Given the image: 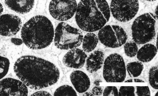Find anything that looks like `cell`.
<instances>
[{
	"label": "cell",
	"mask_w": 158,
	"mask_h": 96,
	"mask_svg": "<svg viewBox=\"0 0 158 96\" xmlns=\"http://www.w3.org/2000/svg\"><path fill=\"white\" fill-rule=\"evenodd\" d=\"M15 74L25 85L35 90L46 88L56 84L60 72L56 65L41 58L22 56L15 62Z\"/></svg>",
	"instance_id": "obj_1"
},
{
	"label": "cell",
	"mask_w": 158,
	"mask_h": 96,
	"mask_svg": "<svg viewBox=\"0 0 158 96\" xmlns=\"http://www.w3.org/2000/svg\"><path fill=\"white\" fill-rule=\"evenodd\" d=\"M110 15L106 0H81L77 6L75 19L82 30L93 32L105 26Z\"/></svg>",
	"instance_id": "obj_2"
},
{
	"label": "cell",
	"mask_w": 158,
	"mask_h": 96,
	"mask_svg": "<svg viewBox=\"0 0 158 96\" xmlns=\"http://www.w3.org/2000/svg\"><path fill=\"white\" fill-rule=\"evenodd\" d=\"M21 37L29 48L35 50L44 49L53 41L54 37L53 25L46 17H33L23 26Z\"/></svg>",
	"instance_id": "obj_3"
},
{
	"label": "cell",
	"mask_w": 158,
	"mask_h": 96,
	"mask_svg": "<svg viewBox=\"0 0 158 96\" xmlns=\"http://www.w3.org/2000/svg\"><path fill=\"white\" fill-rule=\"evenodd\" d=\"M157 18L153 14L146 13L134 21L131 27L132 40L137 44H145L154 39L156 35Z\"/></svg>",
	"instance_id": "obj_4"
},
{
	"label": "cell",
	"mask_w": 158,
	"mask_h": 96,
	"mask_svg": "<svg viewBox=\"0 0 158 96\" xmlns=\"http://www.w3.org/2000/svg\"><path fill=\"white\" fill-rule=\"evenodd\" d=\"M54 44L57 48L68 50L79 47L82 43L83 35L80 29L64 22H60L55 30Z\"/></svg>",
	"instance_id": "obj_5"
},
{
	"label": "cell",
	"mask_w": 158,
	"mask_h": 96,
	"mask_svg": "<svg viewBox=\"0 0 158 96\" xmlns=\"http://www.w3.org/2000/svg\"><path fill=\"white\" fill-rule=\"evenodd\" d=\"M126 75V65L123 57L120 55L113 53L105 59L103 76L107 82H123Z\"/></svg>",
	"instance_id": "obj_6"
},
{
	"label": "cell",
	"mask_w": 158,
	"mask_h": 96,
	"mask_svg": "<svg viewBox=\"0 0 158 96\" xmlns=\"http://www.w3.org/2000/svg\"><path fill=\"white\" fill-rule=\"evenodd\" d=\"M99 40L104 46L111 48L121 47L127 42V35L123 28L118 25H106L98 31Z\"/></svg>",
	"instance_id": "obj_7"
},
{
	"label": "cell",
	"mask_w": 158,
	"mask_h": 96,
	"mask_svg": "<svg viewBox=\"0 0 158 96\" xmlns=\"http://www.w3.org/2000/svg\"><path fill=\"white\" fill-rule=\"evenodd\" d=\"M113 17L118 22H126L133 19L139 9L138 0H111L110 6Z\"/></svg>",
	"instance_id": "obj_8"
},
{
	"label": "cell",
	"mask_w": 158,
	"mask_h": 96,
	"mask_svg": "<svg viewBox=\"0 0 158 96\" xmlns=\"http://www.w3.org/2000/svg\"><path fill=\"white\" fill-rule=\"evenodd\" d=\"M76 0H52L49 5V12L54 19L60 21L71 19L77 8Z\"/></svg>",
	"instance_id": "obj_9"
},
{
	"label": "cell",
	"mask_w": 158,
	"mask_h": 96,
	"mask_svg": "<svg viewBox=\"0 0 158 96\" xmlns=\"http://www.w3.org/2000/svg\"><path fill=\"white\" fill-rule=\"evenodd\" d=\"M26 86L19 80L6 78L0 81V96H27Z\"/></svg>",
	"instance_id": "obj_10"
},
{
	"label": "cell",
	"mask_w": 158,
	"mask_h": 96,
	"mask_svg": "<svg viewBox=\"0 0 158 96\" xmlns=\"http://www.w3.org/2000/svg\"><path fill=\"white\" fill-rule=\"evenodd\" d=\"M22 24L20 18L16 15L5 14L0 15V35L15 36L20 30Z\"/></svg>",
	"instance_id": "obj_11"
},
{
	"label": "cell",
	"mask_w": 158,
	"mask_h": 96,
	"mask_svg": "<svg viewBox=\"0 0 158 96\" xmlns=\"http://www.w3.org/2000/svg\"><path fill=\"white\" fill-rule=\"evenodd\" d=\"M87 57V55L84 50L74 48L70 49L64 55L63 62L67 67L80 69L84 67Z\"/></svg>",
	"instance_id": "obj_12"
},
{
	"label": "cell",
	"mask_w": 158,
	"mask_h": 96,
	"mask_svg": "<svg viewBox=\"0 0 158 96\" xmlns=\"http://www.w3.org/2000/svg\"><path fill=\"white\" fill-rule=\"evenodd\" d=\"M70 79L76 91L80 94L86 92L91 86L89 77L81 70L73 71L70 74Z\"/></svg>",
	"instance_id": "obj_13"
},
{
	"label": "cell",
	"mask_w": 158,
	"mask_h": 96,
	"mask_svg": "<svg viewBox=\"0 0 158 96\" xmlns=\"http://www.w3.org/2000/svg\"><path fill=\"white\" fill-rule=\"evenodd\" d=\"M104 54L102 51L97 50L90 54L86 59V69L90 73H95L102 67Z\"/></svg>",
	"instance_id": "obj_14"
},
{
	"label": "cell",
	"mask_w": 158,
	"mask_h": 96,
	"mask_svg": "<svg viewBox=\"0 0 158 96\" xmlns=\"http://www.w3.org/2000/svg\"><path fill=\"white\" fill-rule=\"evenodd\" d=\"M6 5L19 14L29 13L33 8L35 0H5Z\"/></svg>",
	"instance_id": "obj_15"
},
{
	"label": "cell",
	"mask_w": 158,
	"mask_h": 96,
	"mask_svg": "<svg viewBox=\"0 0 158 96\" xmlns=\"http://www.w3.org/2000/svg\"><path fill=\"white\" fill-rule=\"evenodd\" d=\"M158 52L157 47L152 44H146L138 50L137 58L142 63H148L156 57Z\"/></svg>",
	"instance_id": "obj_16"
},
{
	"label": "cell",
	"mask_w": 158,
	"mask_h": 96,
	"mask_svg": "<svg viewBox=\"0 0 158 96\" xmlns=\"http://www.w3.org/2000/svg\"><path fill=\"white\" fill-rule=\"evenodd\" d=\"M98 36L92 32H88L83 38L82 48L86 53L93 51L97 47L98 42Z\"/></svg>",
	"instance_id": "obj_17"
},
{
	"label": "cell",
	"mask_w": 158,
	"mask_h": 96,
	"mask_svg": "<svg viewBox=\"0 0 158 96\" xmlns=\"http://www.w3.org/2000/svg\"><path fill=\"white\" fill-rule=\"evenodd\" d=\"M144 69L142 62L139 61L131 62L127 64V70L130 77H136L140 75Z\"/></svg>",
	"instance_id": "obj_18"
},
{
	"label": "cell",
	"mask_w": 158,
	"mask_h": 96,
	"mask_svg": "<svg viewBox=\"0 0 158 96\" xmlns=\"http://www.w3.org/2000/svg\"><path fill=\"white\" fill-rule=\"evenodd\" d=\"M124 44V51L126 56L131 58L135 57L138 50L137 44L134 41H130Z\"/></svg>",
	"instance_id": "obj_19"
},
{
	"label": "cell",
	"mask_w": 158,
	"mask_h": 96,
	"mask_svg": "<svg viewBox=\"0 0 158 96\" xmlns=\"http://www.w3.org/2000/svg\"><path fill=\"white\" fill-rule=\"evenodd\" d=\"M54 96H77V93L70 86L64 85L59 87L55 91Z\"/></svg>",
	"instance_id": "obj_20"
},
{
	"label": "cell",
	"mask_w": 158,
	"mask_h": 96,
	"mask_svg": "<svg viewBox=\"0 0 158 96\" xmlns=\"http://www.w3.org/2000/svg\"><path fill=\"white\" fill-rule=\"evenodd\" d=\"M158 68L157 66H154L149 70V84L153 89L157 90Z\"/></svg>",
	"instance_id": "obj_21"
},
{
	"label": "cell",
	"mask_w": 158,
	"mask_h": 96,
	"mask_svg": "<svg viewBox=\"0 0 158 96\" xmlns=\"http://www.w3.org/2000/svg\"><path fill=\"white\" fill-rule=\"evenodd\" d=\"M10 65L9 59L0 56V80L3 78L7 74Z\"/></svg>",
	"instance_id": "obj_22"
},
{
	"label": "cell",
	"mask_w": 158,
	"mask_h": 96,
	"mask_svg": "<svg viewBox=\"0 0 158 96\" xmlns=\"http://www.w3.org/2000/svg\"><path fill=\"white\" fill-rule=\"evenodd\" d=\"M135 91L134 86H121L118 91V96H135Z\"/></svg>",
	"instance_id": "obj_23"
},
{
	"label": "cell",
	"mask_w": 158,
	"mask_h": 96,
	"mask_svg": "<svg viewBox=\"0 0 158 96\" xmlns=\"http://www.w3.org/2000/svg\"><path fill=\"white\" fill-rule=\"evenodd\" d=\"M102 94L104 96H118V90L115 86H107L104 89Z\"/></svg>",
	"instance_id": "obj_24"
},
{
	"label": "cell",
	"mask_w": 158,
	"mask_h": 96,
	"mask_svg": "<svg viewBox=\"0 0 158 96\" xmlns=\"http://www.w3.org/2000/svg\"><path fill=\"white\" fill-rule=\"evenodd\" d=\"M136 94L138 96H150L151 93L148 86H137Z\"/></svg>",
	"instance_id": "obj_25"
},
{
	"label": "cell",
	"mask_w": 158,
	"mask_h": 96,
	"mask_svg": "<svg viewBox=\"0 0 158 96\" xmlns=\"http://www.w3.org/2000/svg\"><path fill=\"white\" fill-rule=\"evenodd\" d=\"M92 94L94 96H101L103 94V90L102 87L96 86L92 89Z\"/></svg>",
	"instance_id": "obj_26"
},
{
	"label": "cell",
	"mask_w": 158,
	"mask_h": 96,
	"mask_svg": "<svg viewBox=\"0 0 158 96\" xmlns=\"http://www.w3.org/2000/svg\"><path fill=\"white\" fill-rule=\"evenodd\" d=\"M11 42L14 44L17 45V46H20L23 43L22 40L17 38H12L11 40Z\"/></svg>",
	"instance_id": "obj_27"
},
{
	"label": "cell",
	"mask_w": 158,
	"mask_h": 96,
	"mask_svg": "<svg viewBox=\"0 0 158 96\" xmlns=\"http://www.w3.org/2000/svg\"><path fill=\"white\" fill-rule=\"evenodd\" d=\"M31 96H52L49 93L45 91H38L32 94Z\"/></svg>",
	"instance_id": "obj_28"
},
{
	"label": "cell",
	"mask_w": 158,
	"mask_h": 96,
	"mask_svg": "<svg viewBox=\"0 0 158 96\" xmlns=\"http://www.w3.org/2000/svg\"><path fill=\"white\" fill-rule=\"evenodd\" d=\"M134 81L135 83H144L145 81H143L142 80H140V79H134Z\"/></svg>",
	"instance_id": "obj_29"
},
{
	"label": "cell",
	"mask_w": 158,
	"mask_h": 96,
	"mask_svg": "<svg viewBox=\"0 0 158 96\" xmlns=\"http://www.w3.org/2000/svg\"><path fill=\"white\" fill-rule=\"evenodd\" d=\"M102 81L100 80H96L94 82V84H95L96 86H100V83H101Z\"/></svg>",
	"instance_id": "obj_30"
},
{
	"label": "cell",
	"mask_w": 158,
	"mask_h": 96,
	"mask_svg": "<svg viewBox=\"0 0 158 96\" xmlns=\"http://www.w3.org/2000/svg\"><path fill=\"white\" fill-rule=\"evenodd\" d=\"M4 8L3 6L1 3L0 2V15L2 14Z\"/></svg>",
	"instance_id": "obj_31"
},
{
	"label": "cell",
	"mask_w": 158,
	"mask_h": 96,
	"mask_svg": "<svg viewBox=\"0 0 158 96\" xmlns=\"http://www.w3.org/2000/svg\"><path fill=\"white\" fill-rule=\"evenodd\" d=\"M83 96H94L93 94L89 92H86L83 94Z\"/></svg>",
	"instance_id": "obj_32"
},
{
	"label": "cell",
	"mask_w": 158,
	"mask_h": 96,
	"mask_svg": "<svg viewBox=\"0 0 158 96\" xmlns=\"http://www.w3.org/2000/svg\"><path fill=\"white\" fill-rule=\"evenodd\" d=\"M125 83H132L133 82V80L132 79H130V80H127V81H125Z\"/></svg>",
	"instance_id": "obj_33"
},
{
	"label": "cell",
	"mask_w": 158,
	"mask_h": 96,
	"mask_svg": "<svg viewBox=\"0 0 158 96\" xmlns=\"http://www.w3.org/2000/svg\"><path fill=\"white\" fill-rule=\"evenodd\" d=\"M155 16L157 18V6H156V11H155Z\"/></svg>",
	"instance_id": "obj_34"
},
{
	"label": "cell",
	"mask_w": 158,
	"mask_h": 96,
	"mask_svg": "<svg viewBox=\"0 0 158 96\" xmlns=\"http://www.w3.org/2000/svg\"><path fill=\"white\" fill-rule=\"evenodd\" d=\"M147 1H149V2H154V1H157V0H144Z\"/></svg>",
	"instance_id": "obj_35"
},
{
	"label": "cell",
	"mask_w": 158,
	"mask_h": 96,
	"mask_svg": "<svg viewBox=\"0 0 158 96\" xmlns=\"http://www.w3.org/2000/svg\"><path fill=\"white\" fill-rule=\"evenodd\" d=\"M157 93H158V92H157V93H156V95H156V96H158V95H157Z\"/></svg>",
	"instance_id": "obj_36"
}]
</instances>
